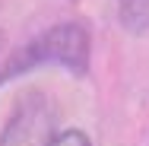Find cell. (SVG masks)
<instances>
[{
	"mask_svg": "<svg viewBox=\"0 0 149 146\" xmlns=\"http://www.w3.org/2000/svg\"><path fill=\"white\" fill-rule=\"evenodd\" d=\"M48 146H92V140L83 130H60V133H54V140Z\"/></svg>",
	"mask_w": 149,
	"mask_h": 146,
	"instance_id": "cell-4",
	"label": "cell"
},
{
	"mask_svg": "<svg viewBox=\"0 0 149 146\" xmlns=\"http://www.w3.org/2000/svg\"><path fill=\"white\" fill-rule=\"evenodd\" d=\"M54 140V108L51 98L38 89H29L13 115L6 121L3 133H0V146H48Z\"/></svg>",
	"mask_w": 149,
	"mask_h": 146,
	"instance_id": "cell-2",
	"label": "cell"
},
{
	"mask_svg": "<svg viewBox=\"0 0 149 146\" xmlns=\"http://www.w3.org/2000/svg\"><path fill=\"white\" fill-rule=\"evenodd\" d=\"M118 22L130 35L149 32V0H118Z\"/></svg>",
	"mask_w": 149,
	"mask_h": 146,
	"instance_id": "cell-3",
	"label": "cell"
},
{
	"mask_svg": "<svg viewBox=\"0 0 149 146\" xmlns=\"http://www.w3.org/2000/svg\"><path fill=\"white\" fill-rule=\"evenodd\" d=\"M89 54H92V41H89V32L86 26L79 22H60L54 29H48L41 38H35L32 45H26L13 64L0 73V86L16 76V73H26L38 64H57L70 73H86L89 70Z\"/></svg>",
	"mask_w": 149,
	"mask_h": 146,
	"instance_id": "cell-1",
	"label": "cell"
}]
</instances>
